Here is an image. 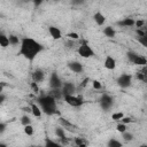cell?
Segmentation results:
<instances>
[{"label": "cell", "mask_w": 147, "mask_h": 147, "mask_svg": "<svg viewBox=\"0 0 147 147\" xmlns=\"http://www.w3.org/2000/svg\"><path fill=\"white\" fill-rule=\"evenodd\" d=\"M127 59H129V61H130L131 63L137 64V65H141V67H144V65L147 64V60H146L145 56L139 55L138 53L132 52V51L127 52Z\"/></svg>", "instance_id": "obj_3"}, {"label": "cell", "mask_w": 147, "mask_h": 147, "mask_svg": "<svg viewBox=\"0 0 147 147\" xmlns=\"http://www.w3.org/2000/svg\"><path fill=\"white\" fill-rule=\"evenodd\" d=\"M116 130L119 132V133H123L124 131H126V124L122 123V122H118V124L116 125Z\"/></svg>", "instance_id": "obj_26"}, {"label": "cell", "mask_w": 147, "mask_h": 147, "mask_svg": "<svg viewBox=\"0 0 147 147\" xmlns=\"http://www.w3.org/2000/svg\"><path fill=\"white\" fill-rule=\"evenodd\" d=\"M49 95H52L55 100L61 98L62 96V92H61V88H52V91L49 92Z\"/></svg>", "instance_id": "obj_22"}, {"label": "cell", "mask_w": 147, "mask_h": 147, "mask_svg": "<svg viewBox=\"0 0 147 147\" xmlns=\"http://www.w3.org/2000/svg\"><path fill=\"white\" fill-rule=\"evenodd\" d=\"M34 132L33 130V126L31 124H28V125H24V133L28 134V136H32Z\"/></svg>", "instance_id": "obj_24"}, {"label": "cell", "mask_w": 147, "mask_h": 147, "mask_svg": "<svg viewBox=\"0 0 147 147\" xmlns=\"http://www.w3.org/2000/svg\"><path fill=\"white\" fill-rule=\"evenodd\" d=\"M138 42H140L144 47H146V46H147V36L139 37V38H138Z\"/></svg>", "instance_id": "obj_33"}, {"label": "cell", "mask_w": 147, "mask_h": 147, "mask_svg": "<svg viewBox=\"0 0 147 147\" xmlns=\"http://www.w3.org/2000/svg\"><path fill=\"white\" fill-rule=\"evenodd\" d=\"M21 123H22V124H23V126H24V125L31 124V119H30V117H29V116L24 115V116H22V118H21Z\"/></svg>", "instance_id": "obj_31"}, {"label": "cell", "mask_w": 147, "mask_h": 147, "mask_svg": "<svg viewBox=\"0 0 147 147\" xmlns=\"http://www.w3.org/2000/svg\"><path fill=\"white\" fill-rule=\"evenodd\" d=\"M93 20H94V22H95L99 26H102V25L105 24V22H106V17H105V15H103L101 11H96V13L93 15Z\"/></svg>", "instance_id": "obj_15"}, {"label": "cell", "mask_w": 147, "mask_h": 147, "mask_svg": "<svg viewBox=\"0 0 147 147\" xmlns=\"http://www.w3.org/2000/svg\"><path fill=\"white\" fill-rule=\"evenodd\" d=\"M123 116H124V114H123L122 111H116V113H113V115H111V119L115 121V122H118Z\"/></svg>", "instance_id": "obj_23"}, {"label": "cell", "mask_w": 147, "mask_h": 147, "mask_svg": "<svg viewBox=\"0 0 147 147\" xmlns=\"http://www.w3.org/2000/svg\"><path fill=\"white\" fill-rule=\"evenodd\" d=\"M59 124H60L64 130H67V131H70V132H75V131H76V126H75L71 122H69L68 119H65V118H63V117H60V118H59Z\"/></svg>", "instance_id": "obj_10"}, {"label": "cell", "mask_w": 147, "mask_h": 147, "mask_svg": "<svg viewBox=\"0 0 147 147\" xmlns=\"http://www.w3.org/2000/svg\"><path fill=\"white\" fill-rule=\"evenodd\" d=\"M0 46L2 48H6L9 46V40H8V37L3 33H0Z\"/></svg>", "instance_id": "obj_19"}, {"label": "cell", "mask_w": 147, "mask_h": 147, "mask_svg": "<svg viewBox=\"0 0 147 147\" xmlns=\"http://www.w3.org/2000/svg\"><path fill=\"white\" fill-rule=\"evenodd\" d=\"M61 92H62V96L63 95H67V94H75L76 92V86L74 83H70V82H65L62 84L61 86Z\"/></svg>", "instance_id": "obj_8"}, {"label": "cell", "mask_w": 147, "mask_h": 147, "mask_svg": "<svg viewBox=\"0 0 147 147\" xmlns=\"http://www.w3.org/2000/svg\"><path fill=\"white\" fill-rule=\"evenodd\" d=\"M77 53H78L82 57H84V59H88V57H92V56L94 55V51H93L86 42H82V44H80V46H79L78 49H77Z\"/></svg>", "instance_id": "obj_5"}, {"label": "cell", "mask_w": 147, "mask_h": 147, "mask_svg": "<svg viewBox=\"0 0 147 147\" xmlns=\"http://www.w3.org/2000/svg\"><path fill=\"white\" fill-rule=\"evenodd\" d=\"M55 136L59 138V139H64L67 138L65 137V130L62 127V126H59L55 129Z\"/></svg>", "instance_id": "obj_20"}, {"label": "cell", "mask_w": 147, "mask_h": 147, "mask_svg": "<svg viewBox=\"0 0 147 147\" xmlns=\"http://www.w3.org/2000/svg\"><path fill=\"white\" fill-rule=\"evenodd\" d=\"M113 102H114V99H113V96H110L109 94L103 93V94L101 95V99H100V106H101V108H102L103 110H108V109H110L111 106H113Z\"/></svg>", "instance_id": "obj_7"}, {"label": "cell", "mask_w": 147, "mask_h": 147, "mask_svg": "<svg viewBox=\"0 0 147 147\" xmlns=\"http://www.w3.org/2000/svg\"><path fill=\"white\" fill-rule=\"evenodd\" d=\"M68 67H69V69H70L72 72H75V74H80V72H83V64L79 63V62H77V61L69 62V63H68Z\"/></svg>", "instance_id": "obj_13"}, {"label": "cell", "mask_w": 147, "mask_h": 147, "mask_svg": "<svg viewBox=\"0 0 147 147\" xmlns=\"http://www.w3.org/2000/svg\"><path fill=\"white\" fill-rule=\"evenodd\" d=\"M75 145H77V146H79V147H84V146H86L87 145V142L83 139V138H75Z\"/></svg>", "instance_id": "obj_25"}, {"label": "cell", "mask_w": 147, "mask_h": 147, "mask_svg": "<svg viewBox=\"0 0 147 147\" xmlns=\"http://www.w3.org/2000/svg\"><path fill=\"white\" fill-rule=\"evenodd\" d=\"M134 25L137 28H142L145 25V21L144 20H137V21H134Z\"/></svg>", "instance_id": "obj_35"}, {"label": "cell", "mask_w": 147, "mask_h": 147, "mask_svg": "<svg viewBox=\"0 0 147 147\" xmlns=\"http://www.w3.org/2000/svg\"><path fill=\"white\" fill-rule=\"evenodd\" d=\"M0 146H6V145L5 144H0Z\"/></svg>", "instance_id": "obj_43"}, {"label": "cell", "mask_w": 147, "mask_h": 147, "mask_svg": "<svg viewBox=\"0 0 147 147\" xmlns=\"http://www.w3.org/2000/svg\"><path fill=\"white\" fill-rule=\"evenodd\" d=\"M44 51V46L38 42L37 40L25 37L22 38L21 42H20V52L18 54L22 55L24 59H26L28 61H33L36 59V56Z\"/></svg>", "instance_id": "obj_1"}, {"label": "cell", "mask_w": 147, "mask_h": 147, "mask_svg": "<svg viewBox=\"0 0 147 147\" xmlns=\"http://www.w3.org/2000/svg\"><path fill=\"white\" fill-rule=\"evenodd\" d=\"M137 34H138L139 37H144V36H146V32H145L144 30H141V28H138V29H137Z\"/></svg>", "instance_id": "obj_38"}, {"label": "cell", "mask_w": 147, "mask_h": 147, "mask_svg": "<svg viewBox=\"0 0 147 147\" xmlns=\"http://www.w3.org/2000/svg\"><path fill=\"white\" fill-rule=\"evenodd\" d=\"M6 100V96H5V94H2V93H0V105L3 102Z\"/></svg>", "instance_id": "obj_42"}, {"label": "cell", "mask_w": 147, "mask_h": 147, "mask_svg": "<svg viewBox=\"0 0 147 147\" xmlns=\"http://www.w3.org/2000/svg\"><path fill=\"white\" fill-rule=\"evenodd\" d=\"M5 129H6V124L0 123V133H2V132L5 131Z\"/></svg>", "instance_id": "obj_40"}, {"label": "cell", "mask_w": 147, "mask_h": 147, "mask_svg": "<svg viewBox=\"0 0 147 147\" xmlns=\"http://www.w3.org/2000/svg\"><path fill=\"white\" fill-rule=\"evenodd\" d=\"M42 1L44 0H32V2H33V5L36 6V7H39L41 3H42Z\"/></svg>", "instance_id": "obj_39"}, {"label": "cell", "mask_w": 147, "mask_h": 147, "mask_svg": "<svg viewBox=\"0 0 147 147\" xmlns=\"http://www.w3.org/2000/svg\"><path fill=\"white\" fill-rule=\"evenodd\" d=\"M118 25L124 26V28H130V26H133V25H134V20H133V18H131V17L123 18L122 21H119V22H118Z\"/></svg>", "instance_id": "obj_16"}, {"label": "cell", "mask_w": 147, "mask_h": 147, "mask_svg": "<svg viewBox=\"0 0 147 147\" xmlns=\"http://www.w3.org/2000/svg\"><path fill=\"white\" fill-rule=\"evenodd\" d=\"M137 78L139 80H141V82H146L147 80V74L146 72H142V71H139L137 74Z\"/></svg>", "instance_id": "obj_30"}, {"label": "cell", "mask_w": 147, "mask_h": 147, "mask_svg": "<svg viewBox=\"0 0 147 147\" xmlns=\"http://www.w3.org/2000/svg\"><path fill=\"white\" fill-rule=\"evenodd\" d=\"M67 37H68L69 39H71V40H78V39H79V34L76 33V32H70V33L67 34Z\"/></svg>", "instance_id": "obj_32"}, {"label": "cell", "mask_w": 147, "mask_h": 147, "mask_svg": "<svg viewBox=\"0 0 147 147\" xmlns=\"http://www.w3.org/2000/svg\"><path fill=\"white\" fill-rule=\"evenodd\" d=\"M31 88H32V91L34 92V93H38L39 92V86H38V83H36V82H33L32 80V83H31Z\"/></svg>", "instance_id": "obj_34"}, {"label": "cell", "mask_w": 147, "mask_h": 147, "mask_svg": "<svg viewBox=\"0 0 147 147\" xmlns=\"http://www.w3.org/2000/svg\"><path fill=\"white\" fill-rule=\"evenodd\" d=\"M118 122H122V123H124V124H127V123H131L132 119H131L130 117H125V116H123Z\"/></svg>", "instance_id": "obj_36"}, {"label": "cell", "mask_w": 147, "mask_h": 147, "mask_svg": "<svg viewBox=\"0 0 147 147\" xmlns=\"http://www.w3.org/2000/svg\"><path fill=\"white\" fill-rule=\"evenodd\" d=\"M38 105L40 107V109L46 114V115H54L57 114V107H56V101L55 99L47 94V95H41L38 98Z\"/></svg>", "instance_id": "obj_2"}, {"label": "cell", "mask_w": 147, "mask_h": 147, "mask_svg": "<svg viewBox=\"0 0 147 147\" xmlns=\"http://www.w3.org/2000/svg\"><path fill=\"white\" fill-rule=\"evenodd\" d=\"M45 144H46V146H53V147H56V146H59V144H56L55 141H52V140H49V139H47Z\"/></svg>", "instance_id": "obj_37"}, {"label": "cell", "mask_w": 147, "mask_h": 147, "mask_svg": "<svg viewBox=\"0 0 147 147\" xmlns=\"http://www.w3.org/2000/svg\"><path fill=\"white\" fill-rule=\"evenodd\" d=\"M103 65H105V68L108 69V70H114V69L116 68V61H115V59H114L113 56L108 55V56L105 59Z\"/></svg>", "instance_id": "obj_14"}, {"label": "cell", "mask_w": 147, "mask_h": 147, "mask_svg": "<svg viewBox=\"0 0 147 147\" xmlns=\"http://www.w3.org/2000/svg\"><path fill=\"white\" fill-rule=\"evenodd\" d=\"M62 84L63 83H62L61 78L59 77V75L56 72H53L49 76V86H51V88H61Z\"/></svg>", "instance_id": "obj_9"}, {"label": "cell", "mask_w": 147, "mask_h": 147, "mask_svg": "<svg viewBox=\"0 0 147 147\" xmlns=\"http://www.w3.org/2000/svg\"><path fill=\"white\" fill-rule=\"evenodd\" d=\"M108 145H109L110 147H121V146H122V142H121L119 140H116V139H111V140H109Z\"/></svg>", "instance_id": "obj_28"}, {"label": "cell", "mask_w": 147, "mask_h": 147, "mask_svg": "<svg viewBox=\"0 0 147 147\" xmlns=\"http://www.w3.org/2000/svg\"><path fill=\"white\" fill-rule=\"evenodd\" d=\"M48 32L51 34V37L54 39V40H60L62 38V33H61V30L56 26H49L48 28Z\"/></svg>", "instance_id": "obj_11"}, {"label": "cell", "mask_w": 147, "mask_h": 147, "mask_svg": "<svg viewBox=\"0 0 147 147\" xmlns=\"http://www.w3.org/2000/svg\"><path fill=\"white\" fill-rule=\"evenodd\" d=\"M8 40H9V45H13V46H16V45H18L21 42L20 38L17 36H15V34H10L8 37Z\"/></svg>", "instance_id": "obj_21"}, {"label": "cell", "mask_w": 147, "mask_h": 147, "mask_svg": "<svg viewBox=\"0 0 147 147\" xmlns=\"http://www.w3.org/2000/svg\"><path fill=\"white\" fill-rule=\"evenodd\" d=\"M30 109H31V113H32V115L34 117H40L41 114H42V110L40 109L39 105H37V103H31Z\"/></svg>", "instance_id": "obj_17"}, {"label": "cell", "mask_w": 147, "mask_h": 147, "mask_svg": "<svg viewBox=\"0 0 147 147\" xmlns=\"http://www.w3.org/2000/svg\"><path fill=\"white\" fill-rule=\"evenodd\" d=\"M92 87L95 90V91H99V90H101L102 88V84L99 82V80H92Z\"/></svg>", "instance_id": "obj_29"}, {"label": "cell", "mask_w": 147, "mask_h": 147, "mask_svg": "<svg viewBox=\"0 0 147 147\" xmlns=\"http://www.w3.org/2000/svg\"><path fill=\"white\" fill-rule=\"evenodd\" d=\"M123 139L125 140V141H131L132 139H133V134L131 133V132H127V131H124L123 133Z\"/></svg>", "instance_id": "obj_27"}, {"label": "cell", "mask_w": 147, "mask_h": 147, "mask_svg": "<svg viewBox=\"0 0 147 147\" xmlns=\"http://www.w3.org/2000/svg\"><path fill=\"white\" fill-rule=\"evenodd\" d=\"M132 83V76L130 74H122L118 78H117V84L119 87L122 88H126L131 85Z\"/></svg>", "instance_id": "obj_6"}, {"label": "cell", "mask_w": 147, "mask_h": 147, "mask_svg": "<svg viewBox=\"0 0 147 147\" xmlns=\"http://www.w3.org/2000/svg\"><path fill=\"white\" fill-rule=\"evenodd\" d=\"M64 98V101L71 106V107H75V108H78V107H82L83 103H84V100L83 98L78 96V95H75V94H67V95H63Z\"/></svg>", "instance_id": "obj_4"}, {"label": "cell", "mask_w": 147, "mask_h": 147, "mask_svg": "<svg viewBox=\"0 0 147 147\" xmlns=\"http://www.w3.org/2000/svg\"><path fill=\"white\" fill-rule=\"evenodd\" d=\"M103 34H105L106 37L114 38L115 34H116V31H115L114 28H111V26H106V28L103 29Z\"/></svg>", "instance_id": "obj_18"}, {"label": "cell", "mask_w": 147, "mask_h": 147, "mask_svg": "<svg viewBox=\"0 0 147 147\" xmlns=\"http://www.w3.org/2000/svg\"><path fill=\"white\" fill-rule=\"evenodd\" d=\"M5 86H7V84L3 83V82H1V83H0V93H2V90H3Z\"/></svg>", "instance_id": "obj_41"}, {"label": "cell", "mask_w": 147, "mask_h": 147, "mask_svg": "<svg viewBox=\"0 0 147 147\" xmlns=\"http://www.w3.org/2000/svg\"><path fill=\"white\" fill-rule=\"evenodd\" d=\"M31 77H32V80H33V82L40 83V82H42V80L45 79V72H44L42 70H40V69H36V70L32 72Z\"/></svg>", "instance_id": "obj_12"}]
</instances>
